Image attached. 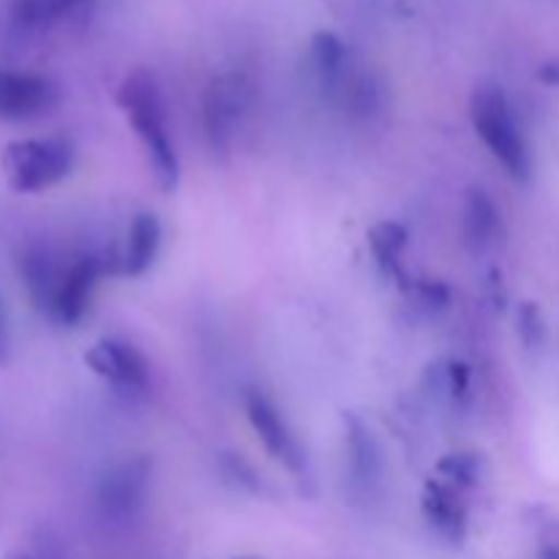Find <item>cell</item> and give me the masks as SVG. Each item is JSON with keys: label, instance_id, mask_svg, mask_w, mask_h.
<instances>
[{"label": "cell", "instance_id": "2", "mask_svg": "<svg viewBox=\"0 0 559 559\" xmlns=\"http://www.w3.org/2000/svg\"><path fill=\"white\" fill-rule=\"evenodd\" d=\"M473 126L491 151V156L508 169L513 180H527L533 173V158L524 134L519 131L513 109L508 104L506 93L500 87H480L475 91L473 104H469Z\"/></svg>", "mask_w": 559, "mask_h": 559}, {"label": "cell", "instance_id": "10", "mask_svg": "<svg viewBox=\"0 0 559 559\" xmlns=\"http://www.w3.org/2000/svg\"><path fill=\"white\" fill-rule=\"evenodd\" d=\"M462 489L442 478H431L424 489V516L437 533L451 544H459L467 533V506H464Z\"/></svg>", "mask_w": 559, "mask_h": 559}, {"label": "cell", "instance_id": "19", "mask_svg": "<svg viewBox=\"0 0 559 559\" xmlns=\"http://www.w3.org/2000/svg\"><path fill=\"white\" fill-rule=\"evenodd\" d=\"M519 322H522V333L530 344H538L540 336H544V320H540L538 306L527 304L519 314Z\"/></svg>", "mask_w": 559, "mask_h": 559}, {"label": "cell", "instance_id": "3", "mask_svg": "<svg viewBox=\"0 0 559 559\" xmlns=\"http://www.w3.org/2000/svg\"><path fill=\"white\" fill-rule=\"evenodd\" d=\"M5 180L20 194H36L69 178L74 167V145L63 136H33L16 140L3 147Z\"/></svg>", "mask_w": 559, "mask_h": 559}, {"label": "cell", "instance_id": "20", "mask_svg": "<svg viewBox=\"0 0 559 559\" xmlns=\"http://www.w3.org/2000/svg\"><path fill=\"white\" fill-rule=\"evenodd\" d=\"M11 358V331H9V317H5L3 295H0V366L9 364Z\"/></svg>", "mask_w": 559, "mask_h": 559}, {"label": "cell", "instance_id": "11", "mask_svg": "<svg viewBox=\"0 0 559 559\" xmlns=\"http://www.w3.org/2000/svg\"><path fill=\"white\" fill-rule=\"evenodd\" d=\"M347 424V437H344V445H347V469L349 478L358 489H374L382 478V453L377 445L374 435H371L369 426L364 424L355 415L344 418Z\"/></svg>", "mask_w": 559, "mask_h": 559}, {"label": "cell", "instance_id": "17", "mask_svg": "<svg viewBox=\"0 0 559 559\" xmlns=\"http://www.w3.org/2000/svg\"><path fill=\"white\" fill-rule=\"evenodd\" d=\"M369 246L377 265L385 273L402 276V251L407 246V229L399 222H380L369 229Z\"/></svg>", "mask_w": 559, "mask_h": 559}, {"label": "cell", "instance_id": "15", "mask_svg": "<svg viewBox=\"0 0 559 559\" xmlns=\"http://www.w3.org/2000/svg\"><path fill=\"white\" fill-rule=\"evenodd\" d=\"M497 227H500V211L491 202L486 191H469L467 205H464V235L473 249H484L495 240Z\"/></svg>", "mask_w": 559, "mask_h": 559}, {"label": "cell", "instance_id": "14", "mask_svg": "<svg viewBox=\"0 0 559 559\" xmlns=\"http://www.w3.org/2000/svg\"><path fill=\"white\" fill-rule=\"evenodd\" d=\"M311 60H314V71L322 80V85L336 91L344 85L347 76V47L336 33L320 31L311 38Z\"/></svg>", "mask_w": 559, "mask_h": 559}, {"label": "cell", "instance_id": "13", "mask_svg": "<svg viewBox=\"0 0 559 559\" xmlns=\"http://www.w3.org/2000/svg\"><path fill=\"white\" fill-rule=\"evenodd\" d=\"M162 249V222L153 213H140L126 235V249L118 257V271L123 276H142L156 262Z\"/></svg>", "mask_w": 559, "mask_h": 559}, {"label": "cell", "instance_id": "18", "mask_svg": "<svg viewBox=\"0 0 559 559\" xmlns=\"http://www.w3.org/2000/svg\"><path fill=\"white\" fill-rule=\"evenodd\" d=\"M437 473H440L442 480L456 486V489H467V486L478 484L480 459L475 453H451V456L442 459Z\"/></svg>", "mask_w": 559, "mask_h": 559}, {"label": "cell", "instance_id": "16", "mask_svg": "<svg viewBox=\"0 0 559 559\" xmlns=\"http://www.w3.org/2000/svg\"><path fill=\"white\" fill-rule=\"evenodd\" d=\"M80 3H85V0H11L9 16L11 25L20 27V31H38V27L58 22L60 16L74 11Z\"/></svg>", "mask_w": 559, "mask_h": 559}, {"label": "cell", "instance_id": "4", "mask_svg": "<svg viewBox=\"0 0 559 559\" xmlns=\"http://www.w3.org/2000/svg\"><path fill=\"white\" fill-rule=\"evenodd\" d=\"M249 104V85L243 74H222L211 80L202 96V123L213 151H227Z\"/></svg>", "mask_w": 559, "mask_h": 559}, {"label": "cell", "instance_id": "1", "mask_svg": "<svg viewBox=\"0 0 559 559\" xmlns=\"http://www.w3.org/2000/svg\"><path fill=\"white\" fill-rule=\"evenodd\" d=\"M120 109L129 118L131 129L145 145L147 158H151L153 175L164 191L178 189L180 162L175 153L173 140L167 131V115H164V98L158 91L156 80L147 71H134L123 80L118 91Z\"/></svg>", "mask_w": 559, "mask_h": 559}, {"label": "cell", "instance_id": "6", "mask_svg": "<svg viewBox=\"0 0 559 559\" xmlns=\"http://www.w3.org/2000/svg\"><path fill=\"white\" fill-rule=\"evenodd\" d=\"M246 415H249L251 429L257 431L260 442L265 445V451L276 459L278 464L289 469V473H304L306 459L300 451L298 437L293 435L289 424L284 420V415L278 413L276 404L260 391H249L246 396Z\"/></svg>", "mask_w": 559, "mask_h": 559}, {"label": "cell", "instance_id": "8", "mask_svg": "<svg viewBox=\"0 0 559 559\" xmlns=\"http://www.w3.org/2000/svg\"><path fill=\"white\" fill-rule=\"evenodd\" d=\"M104 273H107V262H104L102 257H76V260L63 271V278H60V287L58 293H55L49 317H52L58 325H76V322L85 317L93 298V289H96L98 278H102Z\"/></svg>", "mask_w": 559, "mask_h": 559}, {"label": "cell", "instance_id": "22", "mask_svg": "<svg viewBox=\"0 0 559 559\" xmlns=\"http://www.w3.org/2000/svg\"><path fill=\"white\" fill-rule=\"evenodd\" d=\"M9 559H38V557H31V555H14V557H9Z\"/></svg>", "mask_w": 559, "mask_h": 559}, {"label": "cell", "instance_id": "21", "mask_svg": "<svg viewBox=\"0 0 559 559\" xmlns=\"http://www.w3.org/2000/svg\"><path fill=\"white\" fill-rule=\"evenodd\" d=\"M538 76L546 82V85H559V58L546 60V63L540 66Z\"/></svg>", "mask_w": 559, "mask_h": 559}, {"label": "cell", "instance_id": "5", "mask_svg": "<svg viewBox=\"0 0 559 559\" xmlns=\"http://www.w3.org/2000/svg\"><path fill=\"white\" fill-rule=\"evenodd\" d=\"M60 102V87L44 74L0 69V120L22 123L52 112Z\"/></svg>", "mask_w": 559, "mask_h": 559}, {"label": "cell", "instance_id": "12", "mask_svg": "<svg viewBox=\"0 0 559 559\" xmlns=\"http://www.w3.org/2000/svg\"><path fill=\"white\" fill-rule=\"evenodd\" d=\"M20 273L33 306L44 311V314H49L55 293L60 287V278H63V267L58 265L52 251L47 246H27L20 257Z\"/></svg>", "mask_w": 559, "mask_h": 559}, {"label": "cell", "instance_id": "7", "mask_svg": "<svg viewBox=\"0 0 559 559\" xmlns=\"http://www.w3.org/2000/svg\"><path fill=\"white\" fill-rule=\"evenodd\" d=\"M93 374L123 391H145L151 385V366L136 347L120 338H102L85 353Z\"/></svg>", "mask_w": 559, "mask_h": 559}, {"label": "cell", "instance_id": "9", "mask_svg": "<svg viewBox=\"0 0 559 559\" xmlns=\"http://www.w3.org/2000/svg\"><path fill=\"white\" fill-rule=\"evenodd\" d=\"M151 480V462L147 459H131L109 469L98 484V508L107 519L123 522L136 513L142 506Z\"/></svg>", "mask_w": 559, "mask_h": 559}]
</instances>
